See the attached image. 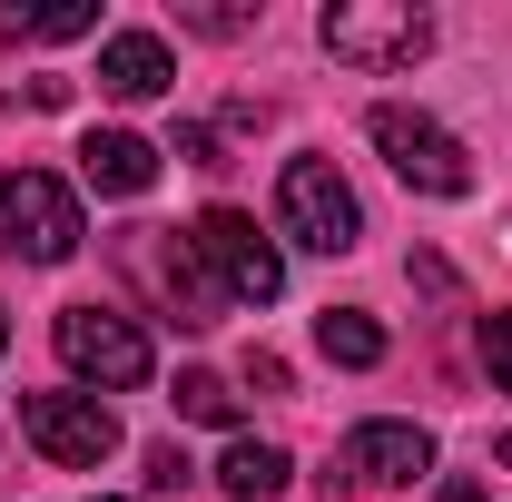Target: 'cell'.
<instances>
[{"instance_id": "30bf717a", "label": "cell", "mask_w": 512, "mask_h": 502, "mask_svg": "<svg viewBox=\"0 0 512 502\" xmlns=\"http://www.w3.org/2000/svg\"><path fill=\"white\" fill-rule=\"evenodd\" d=\"M99 89L109 99H168L178 89V50L158 30H109L99 40Z\"/></svg>"}, {"instance_id": "5b68a950", "label": "cell", "mask_w": 512, "mask_h": 502, "mask_svg": "<svg viewBox=\"0 0 512 502\" xmlns=\"http://www.w3.org/2000/svg\"><path fill=\"white\" fill-rule=\"evenodd\" d=\"M276 227H286L296 247H316V256H355L365 207H355V188H345L335 158H286V178H276Z\"/></svg>"}, {"instance_id": "44dd1931", "label": "cell", "mask_w": 512, "mask_h": 502, "mask_svg": "<svg viewBox=\"0 0 512 502\" xmlns=\"http://www.w3.org/2000/svg\"><path fill=\"white\" fill-rule=\"evenodd\" d=\"M444 502H483V493H473V483H444Z\"/></svg>"}, {"instance_id": "2e32d148", "label": "cell", "mask_w": 512, "mask_h": 502, "mask_svg": "<svg viewBox=\"0 0 512 502\" xmlns=\"http://www.w3.org/2000/svg\"><path fill=\"white\" fill-rule=\"evenodd\" d=\"M178 20H188V30H207V40H237V30H256V10H247V0H188Z\"/></svg>"}, {"instance_id": "5bb4252c", "label": "cell", "mask_w": 512, "mask_h": 502, "mask_svg": "<svg viewBox=\"0 0 512 502\" xmlns=\"http://www.w3.org/2000/svg\"><path fill=\"white\" fill-rule=\"evenodd\" d=\"M99 30V0H50V10H0V40H79Z\"/></svg>"}, {"instance_id": "9c48e42d", "label": "cell", "mask_w": 512, "mask_h": 502, "mask_svg": "<svg viewBox=\"0 0 512 502\" xmlns=\"http://www.w3.org/2000/svg\"><path fill=\"white\" fill-rule=\"evenodd\" d=\"M345 473H355V483H375V493H404V483H424V473H434V434H424V424L375 414V424H355V434H345Z\"/></svg>"}, {"instance_id": "8fae6325", "label": "cell", "mask_w": 512, "mask_h": 502, "mask_svg": "<svg viewBox=\"0 0 512 502\" xmlns=\"http://www.w3.org/2000/svg\"><path fill=\"white\" fill-rule=\"evenodd\" d=\"M79 178L99 197H148L158 188V148H148L138 128H89V138H79Z\"/></svg>"}, {"instance_id": "e0dca14e", "label": "cell", "mask_w": 512, "mask_h": 502, "mask_svg": "<svg viewBox=\"0 0 512 502\" xmlns=\"http://www.w3.org/2000/svg\"><path fill=\"white\" fill-rule=\"evenodd\" d=\"M483 375H493V394H512V306L483 315Z\"/></svg>"}, {"instance_id": "277c9868", "label": "cell", "mask_w": 512, "mask_h": 502, "mask_svg": "<svg viewBox=\"0 0 512 502\" xmlns=\"http://www.w3.org/2000/svg\"><path fill=\"white\" fill-rule=\"evenodd\" d=\"M79 197L50 178V168H10L0 178V256H20V266H69L79 256Z\"/></svg>"}, {"instance_id": "4fadbf2b", "label": "cell", "mask_w": 512, "mask_h": 502, "mask_svg": "<svg viewBox=\"0 0 512 502\" xmlns=\"http://www.w3.org/2000/svg\"><path fill=\"white\" fill-rule=\"evenodd\" d=\"M316 355H325V365H345V375H375V365H384V325L365 306H325L316 315Z\"/></svg>"}, {"instance_id": "7402d4cb", "label": "cell", "mask_w": 512, "mask_h": 502, "mask_svg": "<svg viewBox=\"0 0 512 502\" xmlns=\"http://www.w3.org/2000/svg\"><path fill=\"white\" fill-rule=\"evenodd\" d=\"M493 463H503V473H512V434H503V443H493Z\"/></svg>"}, {"instance_id": "603a6c76", "label": "cell", "mask_w": 512, "mask_h": 502, "mask_svg": "<svg viewBox=\"0 0 512 502\" xmlns=\"http://www.w3.org/2000/svg\"><path fill=\"white\" fill-rule=\"evenodd\" d=\"M99 502H158V493H99Z\"/></svg>"}, {"instance_id": "ac0fdd59", "label": "cell", "mask_w": 512, "mask_h": 502, "mask_svg": "<svg viewBox=\"0 0 512 502\" xmlns=\"http://www.w3.org/2000/svg\"><path fill=\"white\" fill-rule=\"evenodd\" d=\"M178 158H188V168H227V128H217V119H188V128H178Z\"/></svg>"}, {"instance_id": "d6986e66", "label": "cell", "mask_w": 512, "mask_h": 502, "mask_svg": "<svg viewBox=\"0 0 512 502\" xmlns=\"http://www.w3.org/2000/svg\"><path fill=\"white\" fill-rule=\"evenodd\" d=\"M188 473H197V463H188V453H178V443H158V453H148V483H158V493H178Z\"/></svg>"}, {"instance_id": "7a4b0ae2", "label": "cell", "mask_w": 512, "mask_h": 502, "mask_svg": "<svg viewBox=\"0 0 512 502\" xmlns=\"http://www.w3.org/2000/svg\"><path fill=\"white\" fill-rule=\"evenodd\" d=\"M365 138L384 148V168H394L414 197H473V148H463L434 109L384 99V109H365Z\"/></svg>"}, {"instance_id": "cb8c5ba5", "label": "cell", "mask_w": 512, "mask_h": 502, "mask_svg": "<svg viewBox=\"0 0 512 502\" xmlns=\"http://www.w3.org/2000/svg\"><path fill=\"white\" fill-rule=\"evenodd\" d=\"M0 355H10V306H0Z\"/></svg>"}, {"instance_id": "6da1fadb", "label": "cell", "mask_w": 512, "mask_h": 502, "mask_svg": "<svg viewBox=\"0 0 512 502\" xmlns=\"http://www.w3.org/2000/svg\"><path fill=\"white\" fill-rule=\"evenodd\" d=\"M50 345H60V365L89 384V394H138V384L158 375L148 325H138V315H119V306H60Z\"/></svg>"}, {"instance_id": "9a60e30c", "label": "cell", "mask_w": 512, "mask_h": 502, "mask_svg": "<svg viewBox=\"0 0 512 502\" xmlns=\"http://www.w3.org/2000/svg\"><path fill=\"white\" fill-rule=\"evenodd\" d=\"M168 404H178L188 424H237V394H227V375H207V365H197V375H178V394H168Z\"/></svg>"}, {"instance_id": "8992f818", "label": "cell", "mask_w": 512, "mask_h": 502, "mask_svg": "<svg viewBox=\"0 0 512 502\" xmlns=\"http://www.w3.org/2000/svg\"><path fill=\"white\" fill-rule=\"evenodd\" d=\"M188 247L207 256V276H217L227 306H276V296H286V256L256 237L247 207H207V217L188 227Z\"/></svg>"}, {"instance_id": "52a82bcc", "label": "cell", "mask_w": 512, "mask_h": 502, "mask_svg": "<svg viewBox=\"0 0 512 502\" xmlns=\"http://www.w3.org/2000/svg\"><path fill=\"white\" fill-rule=\"evenodd\" d=\"M20 434L40 443L60 473H99L119 453V414L99 394H20Z\"/></svg>"}, {"instance_id": "7c38bea8", "label": "cell", "mask_w": 512, "mask_h": 502, "mask_svg": "<svg viewBox=\"0 0 512 502\" xmlns=\"http://www.w3.org/2000/svg\"><path fill=\"white\" fill-rule=\"evenodd\" d=\"M286 483H296V453L286 443H256V434H237L227 463H217V493H237V502H276Z\"/></svg>"}, {"instance_id": "ffe728a7", "label": "cell", "mask_w": 512, "mask_h": 502, "mask_svg": "<svg viewBox=\"0 0 512 502\" xmlns=\"http://www.w3.org/2000/svg\"><path fill=\"white\" fill-rule=\"evenodd\" d=\"M247 384H256V394H286V365H276V355L256 345V355H247Z\"/></svg>"}, {"instance_id": "ba28073f", "label": "cell", "mask_w": 512, "mask_h": 502, "mask_svg": "<svg viewBox=\"0 0 512 502\" xmlns=\"http://www.w3.org/2000/svg\"><path fill=\"white\" fill-rule=\"evenodd\" d=\"M138 266L158 276V296H168V315H178L188 335H207V325H217V306H227V296H217L207 256L188 247V227H148V247H138Z\"/></svg>"}, {"instance_id": "3957f363", "label": "cell", "mask_w": 512, "mask_h": 502, "mask_svg": "<svg viewBox=\"0 0 512 502\" xmlns=\"http://www.w3.org/2000/svg\"><path fill=\"white\" fill-rule=\"evenodd\" d=\"M316 40L345 69H414L434 50V10H414V0H325Z\"/></svg>"}]
</instances>
